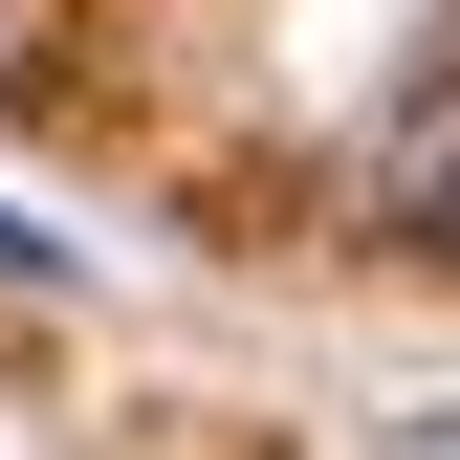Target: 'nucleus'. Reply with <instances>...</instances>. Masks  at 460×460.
<instances>
[{
  "label": "nucleus",
  "mask_w": 460,
  "mask_h": 460,
  "mask_svg": "<svg viewBox=\"0 0 460 460\" xmlns=\"http://www.w3.org/2000/svg\"><path fill=\"white\" fill-rule=\"evenodd\" d=\"M351 460H460V394H394V417H373Z\"/></svg>",
  "instance_id": "nucleus-2"
},
{
  "label": "nucleus",
  "mask_w": 460,
  "mask_h": 460,
  "mask_svg": "<svg viewBox=\"0 0 460 460\" xmlns=\"http://www.w3.org/2000/svg\"><path fill=\"white\" fill-rule=\"evenodd\" d=\"M373 219H394L417 263H460V66L394 110V132H373Z\"/></svg>",
  "instance_id": "nucleus-1"
},
{
  "label": "nucleus",
  "mask_w": 460,
  "mask_h": 460,
  "mask_svg": "<svg viewBox=\"0 0 460 460\" xmlns=\"http://www.w3.org/2000/svg\"><path fill=\"white\" fill-rule=\"evenodd\" d=\"M0 285H66V242H44V219H22V198H0Z\"/></svg>",
  "instance_id": "nucleus-3"
}]
</instances>
